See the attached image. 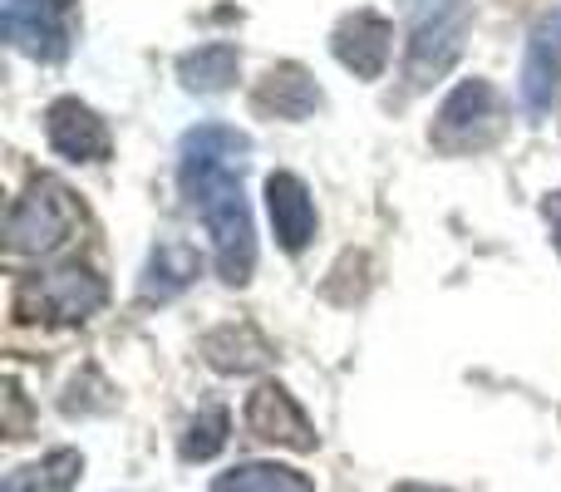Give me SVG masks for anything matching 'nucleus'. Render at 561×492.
Masks as SVG:
<instances>
[{
    "instance_id": "nucleus-6",
    "label": "nucleus",
    "mask_w": 561,
    "mask_h": 492,
    "mask_svg": "<svg viewBox=\"0 0 561 492\" xmlns=\"http://www.w3.org/2000/svg\"><path fill=\"white\" fill-rule=\"evenodd\" d=\"M0 25L10 45L39 65L69 55V0H0Z\"/></svg>"
},
{
    "instance_id": "nucleus-12",
    "label": "nucleus",
    "mask_w": 561,
    "mask_h": 492,
    "mask_svg": "<svg viewBox=\"0 0 561 492\" xmlns=\"http://www.w3.org/2000/svg\"><path fill=\"white\" fill-rule=\"evenodd\" d=\"M252 104L272 118L300 124V118H310L320 104H325V94H320V84L300 65H276V69H266V79L256 84Z\"/></svg>"
},
{
    "instance_id": "nucleus-13",
    "label": "nucleus",
    "mask_w": 561,
    "mask_h": 492,
    "mask_svg": "<svg viewBox=\"0 0 561 492\" xmlns=\"http://www.w3.org/2000/svg\"><path fill=\"white\" fill-rule=\"evenodd\" d=\"M197 271H203V261H197L193 247H183V242H158L153 256H148V266H144V281H138V296H144L148 306H153V300L163 306V300L183 296V290L193 286Z\"/></svg>"
},
{
    "instance_id": "nucleus-14",
    "label": "nucleus",
    "mask_w": 561,
    "mask_h": 492,
    "mask_svg": "<svg viewBox=\"0 0 561 492\" xmlns=\"http://www.w3.org/2000/svg\"><path fill=\"white\" fill-rule=\"evenodd\" d=\"M237 75H242V49L232 39L197 45L178 59V79H183L187 94H222V89H232Z\"/></svg>"
},
{
    "instance_id": "nucleus-9",
    "label": "nucleus",
    "mask_w": 561,
    "mask_h": 492,
    "mask_svg": "<svg viewBox=\"0 0 561 492\" xmlns=\"http://www.w3.org/2000/svg\"><path fill=\"white\" fill-rule=\"evenodd\" d=\"M45 138L65 163H104L114 153V138H108V124L79 99H55L45 108Z\"/></svg>"
},
{
    "instance_id": "nucleus-7",
    "label": "nucleus",
    "mask_w": 561,
    "mask_h": 492,
    "mask_svg": "<svg viewBox=\"0 0 561 492\" xmlns=\"http://www.w3.org/2000/svg\"><path fill=\"white\" fill-rule=\"evenodd\" d=\"M517 99H523L527 114H552V108H561V10H547L533 25V35H527Z\"/></svg>"
},
{
    "instance_id": "nucleus-16",
    "label": "nucleus",
    "mask_w": 561,
    "mask_h": 492,
    "mask_svg": "<svg viewBox=\"0 0 561 492\" xmlns=\"http://www.w3.org/2000/svg\"><path fill=\"white\" fill-rule=\"evenodd\" d=\"M213 492H316L306 473L280 464H237L227 473H217Z\"/></svg>"
},
{
    "instance_id": "nucleus-17",
    "label": "nucleus",
    "mask_w": 561,
    "mask_h": 492,
    "mask_svg": "<svg viewBox=\"0 0 561 492\" xmlns=\"http://www.w3.org/2000/svg\"><path fill=\"white\" fill-rule=\"evenodd\" d=\"M227 428H232L227 409H203L183 434V458L187 464H207V458H217L227 448Z\"/></svg>"
},
{
    "instance_id": "nucleus-4",
    "label": "nucleus",
    "mask_w": 561,
    "mask_h": 492,
    "mask_svg": "<svg viewBox=\"0 0 561 492\" xmlns=\"http://www.w3.org/2000/svg\"><path fill=\"white\" fill-rule=\"evenodd\" d=\"M507 128V104L488 79H463V84L448 89V99L438 104L434 128H428V144L448 158H468L483 153L503 138Z\"/></svg>"
},
{
    "instance_id": "nucleus-2",
    "label": "nucleus",
    "mask_w": 561,
    "mask_h": 492,
    "mask_svg": "<svg viewBox=\"0 0 561 492\" xmlns=\"http://www.w3.org/2000/svg\"><path fill=\"white\" fill-rule=\"evenodd\" d=\"M409 5V55H404V79L409 89H428L458 65L468 39V0H404Z\"/></svg>"
},
{
    "instance_id": "nucleus-1",
    "label": "nucleus",
    "mask_w": 561,
    "mask_h": 492,
    "mask_svg": "<svg viewBox=\"0 0 561 492\" xmlns=\"http://www.w3.org/2000/svg\"><path fill=\"white\" fill-rule=\"evenodd\" d=\"M247 158H252V138L232 124H197L178 148V187L187 207L203 217L217 276L227 286H247L256 271V227L242 193Z\"/></svg>"
},
{
    "instance_id": "nucleus-19",
    "label": "nucleus",
    "mask_w": 561,
    "mask_h": 492,
    "mask_svg": "<svg viewBox=\"0 0 561 492\" xmlns=\"http://www.w3.org/2000/svg\"><path fill=\"white\" fill-rule=\"evenodd\" d=\"M542 213H547V227H552V242H557V251H561V193H547Z\"/></svg>"
},
{
    "instance_id": "nucleus-3",
    "label": "nucleus",
    "mask_w": 561,
    "mask_h": 492,
    "mask_svg": "<svg viewBox=\"0 0 561 492\" xmlns=\"http://www.w3.org/2000/svg\"><path fill=\"white\" fill-rule=\"evenodd\" d=\"M84 222V207L59 178H35L5 217V247L15 256H49Z\"/></svg>"
},
{
    "instance_id": "nucleus-20",
    "label": "nucleus",
    "mask_w": 561,
    "mask_h": 492,
    "mask_svg": "<svg viewBox=\"0 0 561 492\" xmlns=\"http://www.w3.org/2000/svg\"><path fill=\"white\" fill-rule=\"evenodd\" d=\"M399 492H434V488H419V483H409V488H399Z\"/></svg>"
},
{
    "instance_id": "nucleus-11",
    "label": "nucleus",
    "mask_w": 561,
    "mask_h": 492,
    "mask_svg": "<svg viewBox=\"0 0 561 492\" xmlns=\"http://www.w3.org/2000/svg\"><path fill=\"white\" fill-rule=\"evenodd\" d=\"M266 213H272V232L286 251L310 247V237H316V203H310V187L296 173L266 178Z\"/></svg>"
},
{
    "instance_id": "nucleus-18",
    "label": "nucleus",
    "mask_w": 561,
    "mask_h": 492,
    "mask_svg": "<svg viewBox=\"0 0 561 492\" xmlns=\"http://www.w3.org/2000/svg\"><path fill=\"white\" fill-rule=\"evenodd\" d=\"M79 468H84V464H79V454L59 448V454H49L35 473H39V483H45L49 492H69V488H75V478H79Z\"/></svg>"
},
{
    "instance_id": "nucleus-5",
    "label": "nucleus",
    "mask_w": 561,
    "mask_h": 492,
    "mask_svg": "<svg viewBox=\"0 0 561 492\" xmlns=\"http://www.w3.org/2000/svg\"><path fill=\"white\" fill-rule=\"evenodd\" d=\"M104 300H108V286L84 266L35 271L20 286V310H30L35 320H55V325H75V320L99 316Z\"/></svg>"
},
{
    "instance_id": "nucleus-15",
    "label": "nucleus",
    "mask_w": 561,
    "mask_h": 492,
    "mask_svg": "<svg viewBox=\"0 0 561 492\" xmlns=\"http://www.w3.org/2000/svg\"><path fill=\"white\" fill-rule=\"evenodd\" d=\"M207 365L222 369V375H247V369H262L266 365V340L256 335L252 325H222L207 335Z\"/></svg>"
},
{
    "instance_id": "nucleus-10",
    "label": "nucleus",
    "mask_w": 561,
    "mask_h": 492,
    "mask_svg": "<svg viewBox=\"0 0 561 492\" xmlns=\"http://www.w3.org/2000/svg\"><path fill=\"white\" fill-rule=\"evenodd\" d=\"M247 428L266 444L296 448V454H310L316 448V428H310L306 409L290 399V389L280 385H262L252 399H247Z\"/></svg>"
},
{
    "instance_id": "nucleus-8",
    "label": "nucleus",
    "mask_w": 561,
    "mask_h": 492,
    "mask_svg": "<svg viewBox=\"0 0 561 492\" xmlns=\"http://www.w3.org/2000/svg\"><path fill=\"white\" fill-rule=\"evenodd\" d=\"M330 55L355 79H379L389 69V55H394V25L379 10H355L330 30Z\"/></svg>"
}]
</instances>
